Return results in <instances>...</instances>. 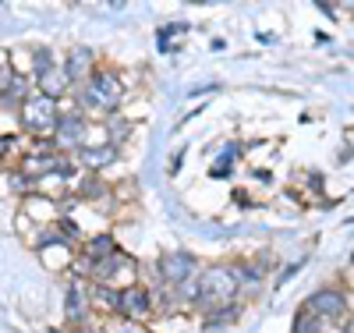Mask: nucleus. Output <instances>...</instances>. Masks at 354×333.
Returning a JSON list of instances; mask_svg holds the SVG:
<instances>
[{
    "label": "nucleus",
    "instance_id": "1",
    "mask_svg": "<svg viewBox=\"0 0 354 333\" xmlns=\"http://www.w3.org/2000/svg\"><path fill=\"white\" fill-rule=\"evenodd\" d=\"M241 284L234 277L230 266H209L202 269L198 280H195V301L202 309H223V305H234Z\"/></svg>",
    "mask_w": 354,
    "mask_h": 333
},
{
    "label": "nucleus",
    "instance_id": "2",
    "mask_svg": "<svg viewBox=\"0 0 354 333\" xmlns=\"http://www.w3.org/2000/svg\"><path fill=\"white\" fill-rule=\"evenodd\" d=\"M82 100H85V107H93L100 114H113L117 107L124 103V82L117 78L113 71H96L82 85Z\"/></svg>",
    "mask_w": 354,
    "mask_h": 333
},
{
    "label": "nucleus",
    "instance_id": "3",
    "mask_svg": "<svg viewBox=\"0 0 354 333\" xmlns=\"http://www.w3.org/2000/svg\"><path fill=\"white\" fill-rule=\"evenodd\" d=\"M57 120H61V110H57V100L43 96V93H28V100L18 107V125L32 135H53Z\"/></svg>",
    "mask_w": 354,
    "mask_h": 333
},
{
    "label": "nucleus",
    "instance_id": "4",
    "mask_svg": "<svg viewBox=\"0 0 354 333\" xmlns=\"http://www.w3.org/2000/svg\"><path fill=\"white\" fill-rule=\"evenodd\" d=\"M160 280L163 284H170V287H185L188 280H192V273H195V255L192 252H185V249H177V252H167V255H160Z\"/></svg>",
    "mask_w": 354,
    "mask_h": 333
},
{
    "label": "nucleus",
    "instance_id": "5",
    "mask_svg": "<svg viewBox=\"0 0 354 333\" xmlns=\"http://www.w3.org/2000/svg\"><path fill=\"white\" fill-rule=\"evenodd\" d=\"M149 309H153V298H149V291H145V287L128 284V287L117 291V312H121L124 319H145V316H149Z\"/></svg>",
    "mask_w": 354,
    "mask_h": 333
},
{
    "label": "nucleus",
    "instance_id": "6",
    "mask_svg": "<svg viewBox=\"0 0 354 333\" xmlns=\"http://www.w3.org/2000/svg\"><path fill=\"white\" fill-rule=\"evenodd\" d=\"M53 145L57 149H82L85 145V120L82 114H61L53 132Z\"/></svg>",
    "mask_w": 354,
    "mask_h": 333
},
{
    "label": "nucleus",
    "instance_id": "7",
    "mask_svg": "<svg viewBox=\"0 0 354 333\" xmlns=\"http://www.w3.org/2000/svg\"><path fill=\"white\" fill-rule=\"evenodd\" d=\"M308 312H312L315 319H333V316H344V312H347V301H344L340 291L322 287V291H315V294L308 298Z\"/></svg>",
    "mask_w": 354,
    "mask_h": 333
},
{
    "label": "nucleus",
    "instance_id": "8",
    "mask_svg": "<svg viewBox=\"0 0 354 333\" xmlns=\"http://www.w3.org/2000/svg\"><path fill=\"white\" fill-rule=\"evenodd\" d=\"M64 75H68V82H88V78L96 75V53L88 50V46H75L68 53Z\"/></svg>",
    "mask_w": 354,
    "mask_h": 333
},
{
    "label": "nucleus",
    "instance_id": "9",
    "mask_svg": "<svg viewBox=\"0 0 354 333\" xmlns=\"http://www.w3.org/2000/svg\"><path fill=\"white\" fill-rule=\"evenodd\" d=\"M131 266H135V259H131V255H124L121 249H117L113 255H106V259L93 262V277H96V284L113 287V277L121 273V269H131Z\"/></svg>",
    "mask_w": 354,
    "mask_h": 333
},
{
    "label": "nucleus",
    "instance_id": "10",
    "mask_svg": "<svg viewBox=\"0 0 354 333\" xmlns=\"http://www.w3.org/2000/svg\"><path fill=\"white\" fill-rule=\"evenodd\" d=\"M36 85H39V93L43 96H50V100H61L64 93H68V75H64V68H46V71H39L36 75Z\"/></svg>",
    "mask_w": 354,
    "mask_h": 333
},
{
    "label": "nucleus",
    "instance_id": "11",
    "mask_svg": "<svg viewBox=\"0 0 354 333\" xmlns=\"http://www.w3.org/2000/svg\"><path fill=\"white\" fill-rule=\"evenodd\" d=\"M64 312H68V319L75 323V319H82L85 312H88V287L82 284V280H71L68 284V294H64Z\"/></svg>",
    "mask_w": 354,
    "mask_h": 333
},
{
    "label": "nucleus",
    "instance_id": "12",
    "mask_svg": "<svg viewBox=\"0 0 354 333\" xmlns=\"http://www.w3.org/2000/svg\"><path fill=\"white\" fill-rule=\"evenodd\" d=\"M78 160L88 167V170H103L117 160V145L106 142V145H96V149H78Z\"/></svg>",
    "mask_w": 354,
    "mask_h": 333
},
{
    "label": "nucleus",
    "instance_id": "13",
    "mask_svg": "<svg viewBox=\"0 0 354 333\" xmlns=\"http://www.w3.org/2000/svg\"><path fill=\"white\" fill-rule=\"evenodd\" d=\"M117 252V241L110 237V234H100V237H93L85 245V255H88V262H100V259H106V255H113Z\"/></svg>",
    "mask_w": 354,
    "mask_h": 333
},
{
    "label": "nucleus",
    "instance_id": "14",
    "mask_svg": "<svg viewBox=\"0 0 354 333\" xmlns=\"http://www.w3.org/2000/svg\"><path fill=\"white\" fill-rule=\"evenodd\" d=\"M88 294H96V305H103V309L117 312V287H103V284H96Z\"/></svg>",
    "mask_w": 354,
    "mask_h": 333
},
{
    "label": "nucleus",
    "instance_id": "15",
    "mask_svg": "<svg viewBox=\"0 0 354 333\" xmlns=\"http://www.w3.org/2000/svg\"><path fill=\"white\" fill-rule=\"evenodd\" d=\"M290 333H319L315 316H312L308 309H301V312H298V319H294V330H290Z\"/></svg>",
    "mask_w": 354,
    "mask_h": 333
},
{
    "label": "nucleus",
    "instance_id": "16",
    "mask_svg": "<svg viewBox=\"0 0 354 333\" xmlns=\"http://www.w3.org/2000/svg\"><path fill=\"white\" fill-rule=\"evenodd\" d=\"M234 316H238V309L223 305V312H213V316H209V330H223L227 323H234Z\"/></svg>",
    "mask_w": 354,
    "mask_h": 333
},
{
    "label": "nucleus",
    "instance_id": "17",
    "mask_svg": "<svg viewBox=\"0 0 354 333\" xmlns=\"http://www.w3.org/2000/svg\"><path fill=\"white\" fill-rule=\"evenodd\" d=\"M11 78H15V71H11V60H8V50H0V93L11 85Z\"/></svg>",
    "mask_w": 354,
    "mask_h": 333
},
{
    "label": "nucleus",
    "instance_id": "18",
    "mask_svg": "<svg viewBox=\"0 0 354 333\" xmlns=\"http://www.w3.org/2000/svg\"><path fill=\"white\" fill-rule=\"evenodd\" d=\"M88 199H96V195H103V185H100V177H88L85 181V188H82Z\"/></svg>",
    "mask_w": 354,
    "mask_h": 333
},
{
    "label": "nucleus",
    "instance_id": "19",
    "mask_svg": "<svg viewBox=\"0 0 354 333\" xmlns=\"http://www.w3.org/2000/svg\"><path fill=\"white\" fill-rule=\"evenodd\" d=\"M11 149H15V138L11 135H0V156H8Z\"/></svg>",
    "mask_w": 354,
    "mask_h": 333
},
{
    "label": "nucleus",
    "instance_id": "20",
    "mask_svg": "<svg viewBox=\"0 0 354 333\" xmlns=\"http://www.w3.org/2000/svg\"><path fill=\"white\" fill-rule=\"evenodd\" d=\"M344 333H354V323H351V326H344Z\"/></svg>",
    "mask_w": 354,
    "mask_h": 333
},
{
    "label": "nucleus",
    "instance_id": "21",
    "mask_svg": "<svg viewBox=\"0 0 354 333\" xmlns=\"http://www.w3.org/2000/svg\"><path fill=\"white\" fill-rule=\"evenodd\" d=\"M351 266H354V252H351Z\"/></svg>",
    "mask_w": 354,
    "mask_h": 333
},
{
    "label": "nucleus",
    "instance_id": "22",
    "mask_svg": "<svg viewBox=\"0 0 354 333\" xmlns=\"http://www.w3.org/2000/svg\"><path fill=\"white\" fill-rule=\"evenodd\" d=\"M50 333H61V330H50Z\"/></svg>",
    "mask_w": 354,
    "mask_h": 333
}]
</instances>
